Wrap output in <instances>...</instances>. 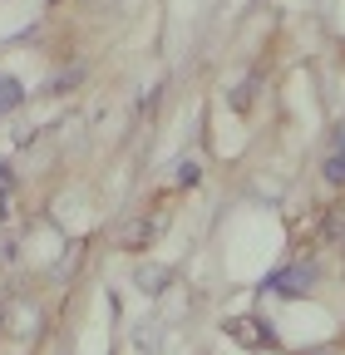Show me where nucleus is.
Returning <instances> with one entry per match:
<instances>
[{
  "mask_svg": "<svg viewBox=\"0 0 345 355\" xmlns=\"http://www.w3.org/2000/svg\"><path fill=\"white\" fill-rule=\"evenodd\" d=\"M316 261H291V266H281V272L267 282V291L272 296H306L311 286H316Z\"/></svg>",
  "mask_w": 345,
  "mask_h": 355,
  "instance_id": "f257e3e1",
  "label": "nucleus"
},
{
  "mask_svg": "<svg viewBox=\"0 0 345 355\" xmlns=\"http://www.w3.org/2000/svg\"><path fill=\"white\" fill-rule=\"evenodd\" d=\"M222 331H227L237 345H247V350H272V326L256 321V316H232Z\"/></svg>",
  "mask_w": 345,
  "mask_h": 355,
  "instance_id": "f03ea898",
  "label": "nucleus"
},
{
  "mask_svg": "<svg viewBox=\"0 0 345 355\" xmlns=\"http://www.w3.org/2000/svg\"><path fill=\"white\" fill-rule=\"evenodd\" d=\"M134 282H139L143 291H163V286H172V272H168V266H139Z\"/></svg>",
  "mask_w": 345,
  "mask_h": 355,
  "instance_id": "7ed1b4c3",
  "label": "nucleus"
},
{
  "mask_svg": "<svg viewBox=\"0 0 345 355\" xmlns=\"http://www.w3.org/2000/svg\"><path fill=\"white\" fill-rule=\"evenodd\" d=\"M326 237L340 247V257H345V207H335L330 217H326Z\"/></svg>",
  "mask_w": 345,
  "mask_h": 355,
  "instance_id": "20e7f679",
  "label": "nucleus"
},
{
  "mask_svg": "<svg viewBox=\"0 0 345 355\" xmlns=\"http://www.w3.org/2000/svg\"><path fill=\"white\" fill-rule=\"evenodd\" d=\"M25 99V89L15 84V79H0V114H6V109H15Z\"/></svg>",
  "mask_w": 345,
  "mask_h": 355,
  "instance_id": "39448f33",
  "label": "nucleus"
},
{
  "mask_svg": "<svg viewBox=\"0 0 345 355\" xmlns=\"http://www.w3.org/2000/svg\"><path fill=\"white\" fill-rule=\"evenodd\" d=\"M326 178H330V183H345V158H330L326 153Z\"/></svg>",
  "mask_w": 345,
  "mask_h": 355,
  "instance_id": "423d86ee",
  "label": "nucleus"
},
{
  "mask_svg": "<svg viewBox=\"0 0 345 355\" xmlns=\"http://www.w3.org/2000/svg\"><path fill=\"white\" fill-rule=\"evenodd\" d=\"M330 158H345V119H340L335 133H330Z\"/></svg>",
  "mask_w": 345,
  "mask_h": 355,
  "instance_id": "0eeeda50",
  "label": "nucleus"
},
{
  "mask_svg": "<svg viewBox=\"0 0 345 355\" xmlns=\"http://www.w3.org/2000/svg\"><path fill=\"white\" fill-rule=\"evenodd\" d=\"M178 183H183V188H193V183H197V168H193V163H183V173H178Z\"/></svg>",
  "mask_w": 345,
  "mask_h": 355,
  "instance_id": "6e6552de",
  "label": "nucleus"
},
{
  "mask_svg": "<svg viewBox=\"0 0 345 355\" xmlns=\"http://www.w3.org/2000/svg\"><path fill=\"white\" fill-rule=\"evenodd\" d=\"M251 355H281V350H251Z\"/></svg>",
  "mask_w": 345,
  "mask_h": 355,
  "instance_id": "1a4fd4ad",
  "label": "nucleus"
},
{
  "mask_svg": "<svg viewBox=\"0 0 345 355\" xmlns=\"http://www.w3.org/2000/svg\"><path fill=\"white\" fill-rule=\"evenodd\" d=\"M306 355H335V350H306Z\"/></svg>",
  "mask_w": 345,
  "mask_h": 355,
  "instance_id": "9d476101",
  "label": "nucleus"
}]
</instances>
